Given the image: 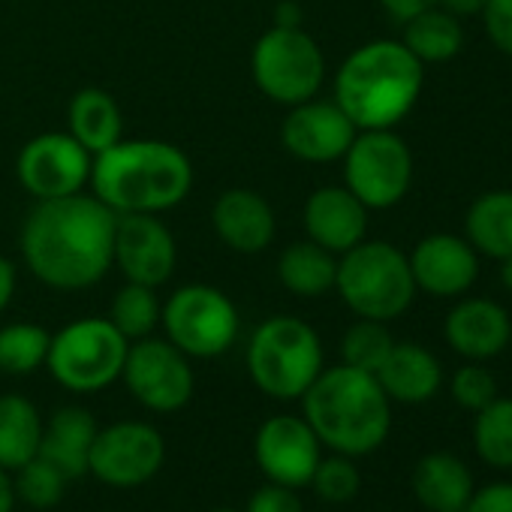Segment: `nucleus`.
<instances>
[{
	"instance_id": "obj_38",
	"label": "nucleus",
	"mask_w": 512,
	"mask_h": 512,
	"mask_svg": "<svg viewBox=\"0 0 512 512\" xmlns=\"http://www.w3.org/2000/svg\"><path fill=\"white\" fill-rule=\"evenodd\" d=\"M464 512H512V482H491L473 491Z\"/></svg>"
},
{
	"instance_id": "obj_41",
	"label": "nucleus",
	"mask_w": 512,
	"mask_h": 512,
	"mask_svg": "<svg viewBox=\"0 0 512 512\" xmlns=\"http://www.w3.org/2000/svg\"><path fill=\"white\" fill-rule=\"evenodd\" d=\"M302 22H305V13L296 0H281L275 10V25L278 28H302Z\"/></svg>"
},
{
	"instance_id": "obj_27",
	"label": "nucleus",
	"mask_w": 512,
	"mask_h": 512,
	"mask_svg": "<svg viewBox=\"0 0 512 512\" xmlns=\"http://www.w3.org/2000/svg\"><path fill=\"white\" fill-rule=\"evenodd\" d=\"M467 241L491 260L512 256V190H488L470 205Z\"/></svg>"
},
{
	"instance_id": "obj_28",
	"label": "nucleus",
	"mask_w": 512,
	"mask_h": 512,
	"mask_svg": "<svg viewBox=\"0 0 512 512\" xmlns=\"http://www.w3.org/2000/svg\"><path fill=\"white\" fill-rule=\"evenodd\" d=\"M422 64H443L455 58L464 46V31L458 25V16L446 10H425L404 22V40H401Z\"/></svg>"
},
{
	"instance_id": "obj_39",
	"label": "nucleus",
	"mask_w": 512,
	"mask_h": 512,
	"mask_svg": "<svg viewBox=\"0 0 512 512\" xmlns=\"http://www.w3.org/2000/svg\"><path fill=\"white\" fill-rule=\"evenodd\" d=\"M383 4V10L392 16V19H398V22H407V19H413V16H419V13H425V10H431L437 0H380Z\"/></svg>"
},
{
	"instance_id": "obj_37",
	"label": "nucleus",
	"mask_w": 512,
	"mask_h": 512,
	"mask_svg": "<svg viewBox=\"0 0 512 512\" xmlns=\"http://www.w3.org/2000/svg\"><path fill=\"white\" fill-rule=\"evenodd\" d=\"M244 512H305L296 488L278 485V482H266L263 488H256L247 500Z\"/></svg>"
},
{
	"instance_id": "obj_36",
	"label": "nucleus",
	"mask_w": 512,
	"mask_h": 512,
	"mask_svg": "<svg viewBox=\"0 0 512 512\" xmlns=\"http://www.w3.org/2000/svg\"><path fill=\"white\" fill-rule=\"evenodd\" d=\"M482 22L488 40L512 58V0H485Z\"/></svg>"
},
{
	"instance_id": "obj_20",
	"label": "nucleus",
	"mask_w": 512,
	"mask_h": 512,
	"mask_svg": "<svg viewBox=\"0 0 512 512\" xmlns=\"http://www.w3.org/2000/svg\"><path fill=\"white\" fill-rule=\"evenodd\" d=\"M443 332H446L449 347L458 356L470 362H485L506 350L512 338V323H509V314L497 302L464 299L449 311Z\"/></svg>"
},
{
	"instance_id": "obj_30",
	"label": "nucleus",
	"mask_w": 512,
	"mask_h": 512,
	"mask_svg": "<svg viewBox=\"0 0 512 512\" xmlns=\"http://www.w3.org/2000/svg\"><path fill=\"white\" fill-rule=\"evenodd\" d=\"M52 335L37 323H10L0 329V371L4 374H34L46 365Z\"/></svg>"
},
{
	"instance_id": "obj_13",
	"label": "nucleus",
	"mask_w": 512,
	"mask_h": 512,
	"mask_svg": "<svg viewBox=\"0 0 512 512\" xmlns=\"http://www.w3.org/2000/svg\"><path fill=\"white\" fill-rule=\"evenodd\" d=\"M94 154L70 133H43L31 139L16 160L19 184L40 199H61L82 193L91 181Z\"/></svg>"
},
{
	"instance_id": "obj_32",
	"label": "nucleus",
	"mask_w": 512,
	"mask_h": 512,
	"mask_svg": "<svg viewBox=\"0 0 512 512\" xmlns=\"http://www.w3.org/2000/svg\"><path fill=\"white\" fill-rule=\"evenodd\" d=\"M392 347H395V341H392L386 323L359 317V323H353L341 341V356H344V365L365 371V374H377L380 365L386 362V356L392 353Z\"/></svg>"
},
{
	"instance_id": "obj_19",
	"label": "nucleus",
	"mask_w": 512,
	"mask_h": 512,
	"mask_svg": "<svg viewBox=\"0 0 512 512\" xmlns=\"http://www.w3.org/2000/svg\"><path fill=\"white\" fill-rule=\"evenodd\" d=\"M308 238L332 253H347L368 232V208L347 187H320L305 202Z\"/></svg>"
},
{
	"instance_id": "obj_33",
	"label": "nucleus",
	"mask_w": 512,
	"mask_h": 512,
	"mask_svg": "<svg viewBox=\"0 0 512 512\" xmlns=\"http://www.w3.org/2000/svg\"><path fill=\"white\" fill-rule=\"evenodd\" d=\"M13 485H16V500H25L34 509H52L64 500L67 491V476L49 464L46 458H31L28 464H22L19 470H13Z\"/></svg>"
},
{
	"instance_id": "obj_43",
	"label": "nucleus",
	"mask_w": 512,
	"mask_h": 512,
	"mask_svg": "<svg viewBox=\"0 0 512 512\" xmlns=\"http://www.w3.org/2000/svg\"><path fill=\"white\" fill-rule=\"evenodd\" d=\"M16 509V485L10 470L0 467V512H13Z\"/></svg>"
},
{
	"instance_id": "obj_12",
	"label": "nucleus",
	"mask_w": 512,
	"mask_h": 512,
	"mask_svg": "<svg viewBox=\"0 0 512 512\" xmlns=\"http://www.w3.org/2000/svg\"><path fill=\"white\" fill-rule=\"evenodd\" d=\"M166 461L163 434L148 422H112L97 431L88 473L112 488H139L151 482Z\"/></svg>"
},
{
	"instance_id": "obj_4",
	"label": "nucleus",
	"mask_w": 512,
	"mask_h": 512,
	"mask_svg": "<svg viewBox=\"0 0 512 512\" xmlns=\"http://www.w3.org/2000/svg\"><path fill=\"white\" fill-rule=\"evenodd\" d=\"M305 422L323 446L338 455L362 458L380 449L392 428V401L374 374L350 365L323 368L302 395Z\"/></svg>"
},
{
	"instance_id": "obj_3",
	"label": "nucleus",
	"mask_w": 512,
	"mask_h": 512,
	"mask_svg": "<svg viewBox=\"0 0 512 512\" xmlns=\"http://www.w3.org/2000/svg\"><path fill=\"white\" fill-rule=\"evenodd\" d=\"M425 64L398 40H374L347 55L335 76V103L356 130H392L416 106Z\"/></svg>"
},
{
	"instance_id": "obj_15",
	"label": "nucleus",
	"mask_w": 512,
	"mask_h": 512,
	"mask_svg": "<svg viewBox=\"0 0 512 512\" xmlns=\"http://www.w3.org/2000/svg\"><path fill=\"white\" fill-rule=\"evenodd\" d=\"M175 263V238L157 214H118L112 266H118L130 284L157 290L172 278Z\"/></svg>"
},
{
	"instance_id": "obj_21",
	"label": "nucleus",
	"mask_w": 512,
	"mask_h": 512,
	"mask_svg": "<svg viewBox=\"0 0 512 512\" xmlns=\"http://www.w3.org/2000/svg\"><path fill=\"white\" fill-rule=\"evenodd\" d=\"M100 425L85 407H61L49 422H43L40 458L55 464L67 479L88 476L91 446Z\"/></svg>"
},
{
	"instance_id": "obj_7",
	"label": "nucleus",
	"mask_w": 512,
	"mask_h": 512,
	"mask_svg": "<svg viewBox=\"0 0 512 512\" xmlns=\"http://www.w3.org/2000/svg\"><path fill=\"white\" fill-rule=\"evenodd\" d=\"M127 350L130 341L109 317H82L52 335L46 368L67 392L91 395L121 380Z\"/></svg>"
},
{
	"instance_id": "obj_23",
	"label": "nucleus",
	"mask_w": 512,
	"mask_h": 512,
	"mask_svg": "<svg viewBox=\"0 0 512 512\" xmlns=\"http://www.w3.org/2000/svg\"><path fill=\"white\" fill-rule=\"evenodd\" d=\"M473 491L470 467L452 452H428L413 467V494L431 512H464Z\"/></svg>"
},
{
	"instance_id": "obj_6",
	"label": "nucleus",
	"mask_w": 512,
	"mask_h": 512,
	"mask_svg": "<svg viewBox=\"0 0 512 512\" xmlns=\"http://www.w3.org/2000/svg\"><path fill=\"white\" fill-rule=\"evenodd\" d=\"M335 290L344 305L362 320L389 323L401 317L413 296L416 281L407 256L389 241H359L341 253Z\"/></svg>"
},
{
	"instance_id": "obj_45",
	"label": "nucleus",
	"mask_w": 512,
	"mask_h": 512,
	"mask_svg": "<svg viewBox=\"0 0 512 512\" xmlns=\"http://www.w3.org/2000/svg\"><path fill=\"white\" fill-rule=\"evenodd\" d=\"M211 512H241V509H232V506H217V509H211Z\"/></svg>"
},
{
	"instance_id": "obj_24",
	"label": "nucleus",
	"mask_w": 512,
	"mask_h": 512,
	"mask_svg": "<svg viewBox=\"0 0 512 512\" xmlns=\"http://www.w3.org/2000/svg\"><path fill=\"white\" fill-rule=\"evenodd\" d=\"M67 133L82 142L94 157L124 139V115L109 91L85 88L70 100L67 109Z\"/></svg>"
},
{
	"instance_id": "obj_29",
	"label": "nucleus",
	"mask_w": 512,
	"mask_h": 512,
	"mask_svg": "<svg viewBox=\"0 0 512 512\" xmlns=\"http://www.w3.org/2000/svg\"><path fill=\"white\" fill-rule=\"evenodd\" d=\"M473 446L479 458L491 467H512V398H494L476 410Z\"/></svg>"
},
{
	"instance_id": "obj_16",
	"label": "nucleus",
	"mask_w": 512,
	"mask_h": 512,
	"mask_svg": "<svg viewBox=\"0 0 512 512\" xmlns=\"http://www.w3.org/2000/svg\"><path fill=\"white\" fill-rule=\"evenodd\" d=\"M356 133V124L335 100H305L290 106V115L281 124L284 148L305 163L341 160Z\"/></svg>"
},
{
	"instance_id": "obj_44",
	"label": "nucleus",
	"mask_w": 512,
	"mask_h": 512,
	"mask_svg": "<svg viewBox=\"0 0 512 512\" xmlns=\"http://www.w3.org/2000/svg\"><path fill=\"white\" fill-rule=\"evenodd\" d=\"M503 263V269H500V281H503V287L506 290H512V256H506V260H500Z\"/></svg>"
},
{
	"instance_id": "obj_14",
	"label": "nucleus",
	"mask_w": 512,
	"mask_h": 512,
	"mask_svg": "<svg viewBox=\"0 0 512 512\" xmlns=\"http://www.w3.org/2000/svg\"><path fill=\"white\" fill-rule=\"evenodd\" d=\"M253 458L269 482L305 488L323 458V443L305 416H269L253 437Z\"/></svg>"
},
{
	"instance_id": "obj_35",
	"label": "nucleus",
	"mask_w": 512,
	"mask_h": 512,
	"mask_svg": "<svg viewBox=\"0 0 512 512\" xmlns=\"http://www.w3.org/2000/svg\"><path fill=\"white\" fill-rule=\"evenodd\" d=\"M452 398L458 401V407L476 413L485 404H491L497 398V383L494 374L488 368H482L479 362H470L464 368L455 371L452 377Z\"/></svg>"
},
{
	"instance_id": "obj_31",
	"label": "nucleus",
	"mask_w": 512,
	"mask_h": 512,
	"mask_svg": "<svg viewBox=\"0 0 512 512\" xmlns=\"http://www.w3.org/2000/svg\"><path fill=\"white\" fill-rule=\"evenodd\" d=\"M160 311L163 305L151 287L127 281V287H121L112 299L109 320L127 341H139L154 335V329L160 326Z\"/></svg>"
},
{
	"instance_id": "obj_40",
	"label": "nucleus",
	"mask_w": 512,
	"mask_h": 512,
	"mask_svg": "<svg viewBox=\"0 0 512 512\" xmlns=\"http://www.w3.org/2000/svg\"><path fill=\"white\" fill-rule=\"evenodd\" d=\"M13 296H16V266L0 256V314L10 308Z\"/></svg>"
},
{
	"instance_id": "obj_17",
	"label": "nucleus",
	"mask_w": 512,
	"mask_h": 512,
	"mask_svg": "<svg viewBox=\"0 0 512 512\" xmlns=\"http://www.w3.org/2000/svg\"><path fill=\"white\" fill-rule=\"evenodd\" d=\"M407 260L416 290H425L434 299L461 296L479 278V260L473 244L449 232H434L422 238Z\"/></svg>"
},
{
	"instance_id": "obj_9",
	"label": "nucleus",
	"mask_w": 512,
	"mask_h": 512,
	"mask_svg": "<svg viewBox=\"0 0 512 512\" xmlns=\"http://www.w3.org/2000/svg\"><path fill=\"white\" fill-rule=\"evenodd\" d=\"M166 341L190 359H214L238 338V311L232 299L208 284L178 287L160 311Z\"/></svg>"
},
{
	"instance_id": "obj_10",
	"label": "nucleus",
	"mask_w": 512,
	"mask_h": 512,
	"mask_svg": "<svg viewBox=\"0 0 512 512\" xmlns=\"http://www.w3.org/2000/svg\"><path fill=\"white\" fill-rule=\"evenodd\" d=\"M344 160V187L365 208L398 205L413 181V157L407 142L392 130H359Z\"/></svg>"
},
{
	"instance_id": "obj_22",
	"label": "nucleus",
	"mask_w": 512,
	"mask_h": 512,
	"mask_svg": "<svg viewBox=\"0 0 512 512\" xmlns=\"http://www.w3.org/2000/svg\"><path fill=\"white\" fill-rule=\"evenodd\" d=\"M377 383L383 386L389 401L401 404H425L440 392L443 383V368L437 356L419 344H395L380 371L374 374Z\"/></svg>"
},
{
	"instance_id": "obj_5",
	"label": "nucleus",
	"mask_w": 512,
	"mask_h": 512,
	"mask_svg": "<svg viewBox=\"0 0 512 512\" xmlns=\"http://www.w3.org/2000/svg\"><path fill=\"white\" fill-rule=\"evenodd\" d=\"M247 371L263 395L302 398L323 371V344L311 323L278 314L256 326L247 341Z\"/></svg>"
},
{
	"instance_id": "obj_1",
	"label": "nucleus",
	"mask_w": 512,
	"mask_h": 512,
	"mask_svg": "<svg viewBox=\"0 0 512 512\" xmlns=\"http://www.w3.org/2000/svg\"><path fill=\"white\" fill-rule=\"evenodd\" d=\"M118 214L97 196L40 199L22 226V256L52 290H88L106 278Z\"/></svg>"
},
{
	"instance_id": "obj_25",
	"label": "nucleus",
	"mask_w": 512,
	"mask_h": 512,
	"mask_svg": "<svg viewBox=\"0 0 512 512\" xmlns=\"http://www.w3.org/2000/svg\"><path fill=\"white\" fill-rule=\"evenodd\" d=\"M278 278L284 290L299 299H320L335 290L338 260L335 253L320 247L317 241H296L290 244L278 260Z\"/></svg>"
},
{
	"instance_id": "obj_42",
	"label": "nucleus",
	"mask_w": 512,
	"mask_h": 512,
	"mask_svg": "<svg viewBox=\"0 0 512 512\" xmlns=\"http://www.w3.org/2000/svg\"><path fill=\"white\" fill-rule=\"evenodd\" d=\"M437 4L452 16H476V13H482L485 0H437Z\"/></svg>"
},
{
	"instance_id": "obj_18",
	"label": "nucleus",
	"mask_w": 512,
	"mask_h": 512,
	"mask_svg": "<svg viewBox=\"0 0 512 512\" xmlns=\"http://www.w3.org/2000/svg\"><path fill=\"white\" fill-rule=\"evenodd\" d=\"M211 226L217 238L235 253H263L278 229L266 196L247 187H232L217 196L211 208Z\"/></svg>"
},
{
	"instance_id": "obj_2",
	"label": "nucleus",
	"mask_w": 512,
	"mask_h": 512,
	"mask_svg": "<svg viewBox=\"0 0 512 512\" xmlns=\"http://www.w3.org/2000/svg\"><path fill=\"white\" fill-rule=\"evenodd\" d=\"M91 187L115 214H160L193 187L190 157L160 139H121L94 157Z\"/></svg>"
},
{
	"instance_id": "obj_8",
	"label": "nucleus",
	"mask_w": 512,
	"mask_h": 512,
	"mask_svg": "<svg viewBox=\"0 0 512 512\" xmlns=\"http://www.w3.org/2000/svg\"><path fill=\"white\" fill-rule=\"evenodd\" d=\"M253 82L269 100L299 106L314 100L326 79V58L320 43L302 28H269L250 55Z\"/></svg>"
},
{
	"instance_id": "obj_11",
	"label": "nucleus",
	"mask_w": 512,
	"mask_h": 512,
	"mask_svg": "<svg viewBox=\"0 0 512 512\" xmlns=\"http://www.w3.org/2000/svg\"><path fill=\"white\" fill-rule=\"evenodd\" d=\"M130 395L151 413H175L190 404L196 377L190 356L166 338H139L127 350L121 371Z\"/></svg>"
},
{
	"instance_id": "obj_26",
	"label": "nucleus",
	"mask_w": 512,
	"mask_h": 512,
	"mask_svg": "<svg viewBox=\"0 0 512 512\" xmlns=\"http://www.w3.org/2000/svg\"><path fill=\"white\" fill-rule=\"evenodd\" d=\"M43 440V416L25 395H0V467L19 470L37 458Z\"/></svg>"
},
{
	"instance_id": "obj_34",
	"label": "nucleus",
	"mask_w": 512,
	"mask_h": 512,
	"mask_svg": "<svg viewBox=\"0 0 512 512\" xmlns=\"http://www.w3.org/2000/svg\"><path fill=\"white\" fill-rule=\"evenodd\" d=\"M311 485H314L317 497L326 503H350L362 488V476H359V467L350 455L335 452L329 458H320Z\"/></svg>"
}]
</instances>
